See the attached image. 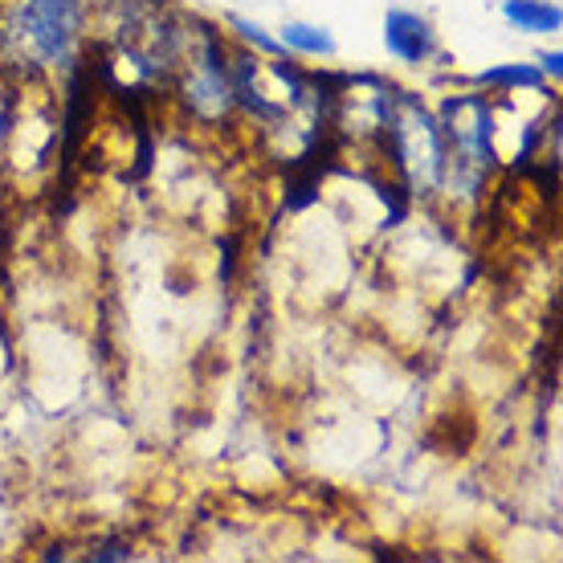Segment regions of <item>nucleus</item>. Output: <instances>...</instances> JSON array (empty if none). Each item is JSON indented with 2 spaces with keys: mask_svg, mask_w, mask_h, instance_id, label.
Segmentation results:
<instances>
[{
  "mask_svg": "<svg viewBox=\"0 0 563 563\" xmlns=\"http://www.w3.org/2000/svg\"><path fill=\"white\" fill-rule=\"evenodd\" d=\"M539 62H543V66H539V70H543V78H560V74H563V54H560V49L543 54Z\"/></svg>",
  "mask_w": 563,
  "mask_h": 563,
  "instance_id": "nucleus-9",
  "label": "nucleus"
},
{
  "mask_svg": "<svg viewBox=\"0 0 563 563\" xmlns=\"http://www.w3.org/2000/svg\"><path fill=\"white\" fill-rule=\"evenodd\" d=\"M229 29L238 33L241 42H250L262 57H282L286 49H282V42L274 37V33H266V29L257 25V21H250V16H241V13H229Z\"/></svg>",
  "mask_w": 563,
  "mask_h": 563,
  "instance_id": "nucleus-7",
  "label": "nucleus"
},
{
  "mask_svg": "<svg viewBox=\"0 0 563 563\" xmlns=\"http://www.w3.org/2000/svg\"><path fill=\"white\" fill-rule=\"evenodd\" d=\"M86 25V0H21L13 16V37L25 45V57H33L45 70L74 66L78 42Z\"/></svg>",
  "mask_w": 563,
  "mask_h": 563,
  "instance_id": "nucleus-2",
  "label": "nucleus"
},
{
  "mask_svg": "<svg viewBox=\"0 0 563 563\" xmlns=\"http://www.w3.org/2000/svg\"><path fill=\"white\" fill-rule=\"evenodd\" d=\"M90 560L95 563H107V560H131V548L123 539H111V543H99V548L90 551Z\"/></svg>",
  "mask_w": 563,
  "mask_h": 563,
  "instance_id": "nucleus-8",
  "label": "nucleus"
},
{
  "mask_svg": "<svg viewBox=\"0 0 563 563\" xmlns=\"http://www.w3.org/2000/svg\"><path fill=\"white\" fill-rule=\"evenodd\" d=\"M384 135H388V152L393 164L400 168L405 184L417 197L433 192L437 184H445V168H450V152H445V135L441 123L424 111L417 99H400L393 107H384Z\"/></svg>",
  "mask_w": 563,
  "mask_h": 563,
  "instance_id": "nucleus-1",
  "label": "nucleus"
},
{
  "mask_svg": "<svg viewBox=\"0 0 563 563\" xmlns=\"http://www.w3.org/2000/svg\"><path fill=\"white\" fill-rule=\"evenodd\" d=\"M474 82L486 86V90H498V95H519V90H548V78L539 66L531 62H503V66H490V70L474 74Z\"/></svg>",
  "mask_w": 563,
  "mask_h": 563,
  "instance_id": "nucleus-5",
  "label": "nucleus"
},
{
  "mask_svg": "<svg viewBox=\"0 0 563 563\" xmlns=\"http://www.w3.org/2000/svg\"><path fill=\"white\" fill-rule=\"evenodd\" d=\"M503 16H507V25L536 33V37L560 33L563 25L560 4H551V0H503Z\"/></svg>",
  "mask_w": 563,
  "mask_h": 563,
  "instance_id": "nucleus-4",
  "label": "nucleus"
},
{
  "mask_svg": "<svg viewBox=\"0 0 563 563\" xmlns=\"http://www.w3.org/2000/svg\"><path fill=\"white\" fill-rule=\"evenodd\" d=\"M278 42H282L286 54H298V57H335L339 54L331 29L307 25V21H290V25H282Z\"/></svg>",
  "mask_w": 563,
  "mask_h": 563,
  "instance_id": "nucleus-6",
  "label": "nucleus"
},
{
  "mask_svg": "<svg viewBox=\"0 0 563 563\" xmlns=\"http://www.w3.org/2000/svg\"><path fill=\"white\" fill-rule=\"evenodd\" d=\"M384 49L405 62V66H424L437 54V29L429 16L412 9H388L384 13Z\"/></svg>",
  "mask_w": 563,
  "mask_h": 563,
  "instance_id": "nucleus-3",
  "label": "nucleus"
}]
</instances>
